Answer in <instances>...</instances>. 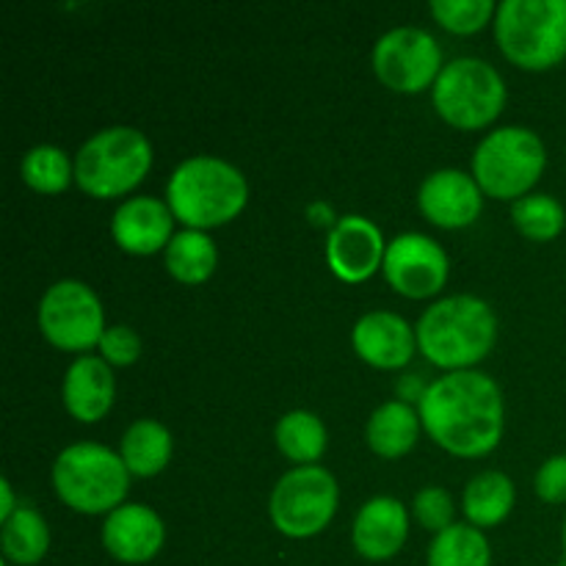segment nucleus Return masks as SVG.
<instances>
[{
	"instance_id": "14",
	"label": "nucleus",
	"mask_w": 566,
	"mask_h": 566,
	"mask_svg": "<svg viewBox=\"0 0 566 566\" xmlns=\"http://www.w3.org/2000/svg\"><path fill=\"white\" fill-rule=\"evenodd\" d=\"M164 536V523L144 503H122L103 523L105 551L125 564H144L155 558Z\"/></svg>"
},
{
	"instance_id": "22",
	"label": "nucleus",
	"mask_w": 566,
	"mask_h": 566,
	"mask_svg": "<svg viewBox=\"0 0 566 566\" xmlns=\"http://www.w3.org/2000/svg\"><path fill=\"white\" fill-rule=\"evenodd\" d=\"M122 462L133 475H155L171 457V434L158 420H136L122 437Z\"/></svg>"
},
{
	"instance_id": "23",
	"label": "nucleus",
	"mask_w": 566,
	"mask_h": 566,
	"mask_svg": "<svg viewBox=\"0 0 566 566\" xmlns=\"http://www.w3.org/2000/svg\"><path fill=\"white\" fill-rule=\"evenodd\" d=\"M216 243L205 230H180L166 247V269L175 280L186 282V285H197L205 282L216 269Z\"/></svg>"
},
{
	"instance_id": "6",
	"label": "nucleus",
	"mask_w": 566,
	"mask_h": 566,
	"mask_svg": "<svg viewBox=\"0 0 566 566\" xmlns=\"http://www.w3.org/2000/svg\"><path fill=\"white\" fill-rule=\"evenodd\" d=\"M153 164V147L142 130L127 125L94 133L75 155V180L92 197L111 199L130 191Z\"/></svg>"
},
{
	"instance_id": "4",
	"label": "nucleus",
	"mask_w": 566,
	"mask_h": 566,
	"mask_svg": "<svg viewBox=\"0 0 566 566\" xmlns=\"http://www.w3.org/2000/svg\"><path fill=\"white\" fill-rule=\"evenodd\" d=\"M130 470L119 453L99 442H75L53 462V486L61 501L83 514H105L122 506Z\"/></svg>"
},
{
	"instance_id": "15",
	"label": "nucleus",
	"mask_w": 566,
	"mask_h": 566,
	"mask_svg": "<svg viewBox=\"0 0 566 566\" xmlns=\"http://www.w3.org/2000/svg\"><path fill=\"white\" fill-rule=\"evenodd\" d=\"M426 219L440 227H464L481 213V186L462 169H437L418 193Z\"/></svg>"
},
{
	"instance_id": "32",
	"label": "nucleus",
	"mask_w": 566,
	"mask_h": 566,
	"mask_svg": "<svg viewBox=\"0 0 566 566\" xmlns=\"http://www.w3.org/2000/svg\"><path fill=\"white\" fill-rule=\"evenodd\" d=\"M536 495L547 503L566 501V453L551 457L539 470H536Z\"/></svg>"
},
{
	"instance_id": "7",
	"label": "nucleus",
	"mask_w": 566,
	"mask_h": 566,
	"mask_svg": "<svg viewBox=\"0 0 566 566\" xmlns=\"http://www.w3.org/2000/svg\"><path fill=\"white\" fill-rule=\"evenodd\" d=\"M545 169V144L520 125L486 133L473 155V175L481 191L497 199H520Z\"/></svg>"
},
{
	"instance_id": "18",
	"label": "nucleus",
	"mask_w": 566,
	"mask_h": 566,
	"mask_svg": "<svg viewBox=\"0 0 566 566\" xmlns=\"http://www.w3.org/2000/svg\"><path fill=\"white\" fill-rule=\"evenodd\" d=\"M409 534V517L401 501L376 495L354 517V547L370 562L392 558L403 547Z\"/></svg>"
},
{
	"instance_id": "11",
	"label": "nucleus",
	"mask_w": 566,
	"mask_h": 566,
	"mask_svg": "<svg viewBox=\"0 0 566 566\" xmlns=\"http://www.w3.org/2000/svg\"><path fill=\"white\" fill-rule=\"evenodd\" d=\"M374 70L396 92H420L442 72L440 44L423 28H392L376 42Z\"/></svg>"
},
{
	"instance_id": "28",
	"label": "nucleus",
	"mask_w": 566,
	"mask_h": 566,
	"mask_svg": "<svg viewBox=\"0 0 566 566\" xmlns=\"http://www.w3.org/2000/svg\"><path fill=\"white\" fill-rule=\"evenodd\" d=\"M512 219L520 227V232L534 241H551L564 230L566 213L556 197L547 193H525V197L514 199Z\"/></svg>"
},
{
	"instance_id": "1",
	"label": "nucleus",
	"mask_w": 566,
	"mask_h": 566,
	"mask_svg": "<svg viewBox=\"0 0 566 566\" xmlns=\"http://www.w3.org/2000/svg\"><path fill=\"white\" fill-rule=\"evenodd\" d=\"M420 420L437 446L457 457H484L501 442L503 396L481 370H451L426 387Z\"/></svg>"
},
{
	"instance_id": "35",
	"label": "nucleus",
	"mask_w": 566,
	"mask_h": 566,
	"mask_svg": "<svg viewBox=\"0 0 566 566\" xmlns=\"http://www.w3.org/2000/svg\"><path fill=\"white\" fill-rule=\"evenodd\" d=\"M553 566H566V564H553Z\"/></svg>"
},
{
	"instance_id": "27",
	"label": "nucleus",
	"mask_w": 566,
	"mask_h": 566,
	"mask_svg": "<svg viewBox=\"0 0 566 566\" xmlns=\"http://www.w3.org/2000/svg\"><path fill=\"white\" fill-rule=\"evenodd\" d=\"M75 166L66 153L53 144H36L22 155V180L42 193H59L70 186Z\"/></svg>"
},
{
	"instance_id": "3",
	"label": "nucleus",
	"mask_w": 566,
	"mask_h": 566,
	"mask_svg": "<svg viewBox=\"0 0 566 566\" xmlns=\"http://www.w3.org/2000/svg\"><path fill=\"white\" fill-rule=\"evenodd\" d=\"M249 197L247 177L230 160L193 155L171 171L166 199L177 221L188 230H208L235 219Z\"/></svg>"
},
{
	"instance_id": "10",
	"label": "nucleus",
	"mask_w": 566,
	"mask_h": 566,
	"mask_svg": "<svg viewBox=\"0 0 566 566\" xmlns=\"http://www.w3.org/2000/svg\"><path fill=\"white\" fill-rule=\"evenodd\" d=\"M39 326L53 346L86 352L103 340V304L86 282L61 280L50 285L39 302Z\"/></svg>"
},
{
	"instance_id": "26",
	"label": "nucleus",
	"mask_w": 566,
	"mask_h": 566,
	"mask_svg": "<svg viewBox=\"0 0 566 566\" xmlns=\"http://www.w3.org/2000/svg\"><path fill=\"white\" fill-rule=\"evenodd\" d=\"M276 446L293 462L313 464L326 451V429L318 415L293 409L276 423Z\"/></svg>"
},
{
	"instance_id": "33",
	"label": "nucleus",
	"mask_w": 566,
	"mask_h": 566,
	"mask_svg": "<svg viewBox=\"0 0 566 566\" xmlns=\"http://www.w3.org/2000/svg\"><path fill=\"white\" fill-rule=\"evenodd\" d=\"M0 492H3V509H0V520H9L11 514L17 512L20 506H14V495H11V484L9 481H0Z\"/></svg>"
},
{
	"instance_id": "21",
	"label": "nucleus",
	"mask_w": 566,
	"mask_h": 566,
	"mask_svg": "<svg viewBox=\"0 0 566 566\" xmlns=\"http://www.w3.org/2000/svg\"><path fill=\"white\" fill-rule=\"evenodd\" d=\"M514 506V484L501 470H484L464 486V514L475 528L497 525Z\"/></svg>"
},
{
	"instance_id": "9",
	"label": "nucleus",
	"mask_w": 566,
	"mask_h": 566,
	"mask_svg": "<svg viewBox=\"0 0 566 566\" xmlns=\"http://www.w3.org/2000/svg\"><path fill=\"white\" fill-rule=\"evenodd\" d=\"M337 509V481L318 464H298L276 481L269 512L276 528L304 539L326 528Z\"/></svg>"
},
{
	"instance_id": "16",
	"label": "nucleus",
	"mask_w": 566,
	"mask_h": 566,
	"mask_svg": "<svg viewBox=\"0 0 566 566\" xmlns=\"http://www.w3.org/2000/svg\"><path fill=\"white\" fill-rule=\"evenodd\" d=\"M175 213L155 197H133L116 208L111 235L125 252L153 254L175 238Z\"/></svg>"
},
{
	"instance_id": "25",
	"label": "nucleus",
	"mask_w": 566,
	"mask_h": 566,
	"mask_svg": "<svg viewBox=\"0 0 566 566\" xmlns=\"http://www.w3.org/2000/svg\"><path fill=\"white\" fill-rule=\"evenodd\" d=\"M490 542L475 525L453 523L429 547V566H490Z\"/></svg>"
},
{
	"instance_id": "20",
	"label": "nucleus",
	"mask_w": 566,
	"mask_h": 566,
	"mask_svg": "<svg viewBox=\"0 0 566 566\" xmlns=\"http://www.w3.org/2000/svg\"><path fill=\"white\" fill-rule=\"evenodd\" d=\"M420 415L409 401H387L370 415L368 420V446L379 457L396 459L403 457L415 446L420 431Z\"/></svg>"
},
{
	"instance_id": "31",
	"label": "nucleus",
	"mask_w": 566,
	"mask_h": 566,
	"mask_svg": "<svg viewBox=\"0 0 566 566\" xmlns=\"http://www.w3.org/2000/svg\"><path fill=\"white\" fill-rule=\"evenodd\" d=\"M99 352H103L105 363L130 365L142 354V340H138V335L130 326H108L103 332V340H99Z\"/></svg>"
},
{
	"instance_id": "34",
	"label": "nucleus",
	"mask_w": 566,
	"mask_h": 566,
	"mask_svg": "<svg viewBox=\"0 0 566 566\" xmlns=\"http://www.w3.org/2000/svg\"><path fill=\"white\" fill-rule=\"evenodd\" d=\"M564 558H566V520H564Z\"/></svg>"
},
{
	"instance_id": "2",
	"label": "nucleus",
	"mask_w": 566,
	"mask_h": 566,
	"mask_svg": "<svg viewBox=\"0 0 566 566\" xmlns=\"http://www.w3.org/2000/svg\"><path fill=\"white\" fill-rule=\"evenodd\" d=\"M418 346L440 368L468 370L490 354L497 321L490 304L470 293H457L431 304L418 321Z\"/></svg>"
},
{
	"instance_id": "12",
	"label": "nucleus",
	"mask_w": 566,
	"mask_h": 566,
	"mask_svg": "<svg viewBox=\"0 0 566 566\" xmlns=\"http://www.w3.org/2000/svg\"><path fill=\"white\" fill-rule=\"evenodd\" d=\"M385 276L403 296H431L448 280V254L423 232H403L387 243Z\"/></svg>"
},
{
	"instance_id": "13",
	"label": "nucleus",
	"mask_w": 566,
	"mask_h": 566,
	"mask_svg": "<svg viewBox=\"0 0 566 566\" xmlns=\"http://www.w3.org/2000/svg\"><path fill=\"white\" fill-rule=\"evenodd\" d=\"M387 243L365 216H343L326 235V260L343 282H363L385 263Z\"/></svg>"
},
{
	"instance_id": "8",
	"label": "nucleus",
	"mask_w": 566,
	"mask_h": 566,
	"mask_svg": "<svg viewBox=\"0 0 566 566\" xmlns=\"http://www.w3.org/2000/svg\"><path fill=\"white\" fill-rule=\"evenodd\" d=\"M506 103L503 77L490 61L462 55L442 66L434 81V105L442 119L457 127H484Z\"/></svg>"
},
{
	"instance_id": "24",
	"label": "nucleus",
	"mask_w": 566,
	"mask_h": 566,
	"mask_svg": "<svg viewBox=\"0 0 566 566\" xmlns=\"http://www.w3.org/2000/svg\"><path fill=\"white\" fill-rule=\"evenodd\" d=\"M0 547H3V558L11 564L28 566L42 562L50 547V531L42 514L28 506L17 509L9 520H3Z\"/></svg>"
},
{
	"instance_id": "5",
	"label": "nucleus",
	"mask_w": 566,
	"mask_h": 566,
	"mask_svg": "<svg viewBox=\"0 0 566 566\" xmlns=\"http://www.w3.org/2000/svg\"><path fill=\"white\" fill-rule=\"evenodd\" d=\"M495 36L509 61L547 70L566 55V0H503Z\"/></svg>"
},
{
	"instance_id": "30",
	"label": "nucleus",
	"mask_w": 566,
	"mask_h": 566,
	"mask_svg": "<svg viewBox=\"0 0 566 566\" xmlns=\"http://www.w3.org/2000/svg\"><path fill=\"white\" fill-rule=\"evenodd\" d=\"M415 517L423 528L446 531L453 525V501L442 486H426L415 495Z\"/></svg>"
},
{
	"instance_id": "29",
	"label": "nucleus",
	"mask_w": 566,
	"mask_h": 566,
	"mask_svg": "<svg viewBox=\"0 0 566 566\" xmlns=\"http://www.w3.org/2000/svg\"><path fill=\"white\" fill-rule=\"evenodd\" d=\"M492 0H431V14L453 33H473L490 22Z\"/></svg>"
},
{
	"instance_id": "17",
	"label": "nucleus",
	"mask_w": 566,
	"mask_h": 566,
	"mask_svg": "<svg viewBox=\"0 0 566 566\" xmlns=\"http://www.w3.org/2000/svg\"><path fill=\"white\" fill-rule=\"evenodd\" d=\"M352 340L359 357L376 368H401L412 359L415 346H418L412 326L401 315L387 313V310L363 315L354 324Z\"/></svg>"
},
{
	"instance_id": "19",
	"label": "nucleus",
	"mask_w": 566,
	"mask_h": 566,
	"mask_svg": "<svg viewBox=\"0 0 566 566\" xmlns=\"http://www.w3.org/2000/svg\"><path fill=\"white\" fill-rule=\"evenodd\" d=\"M64 403L72 418L94 423L114 403V376L103 357H77L64 376Z\"/></svg>"
}]
</instances>
